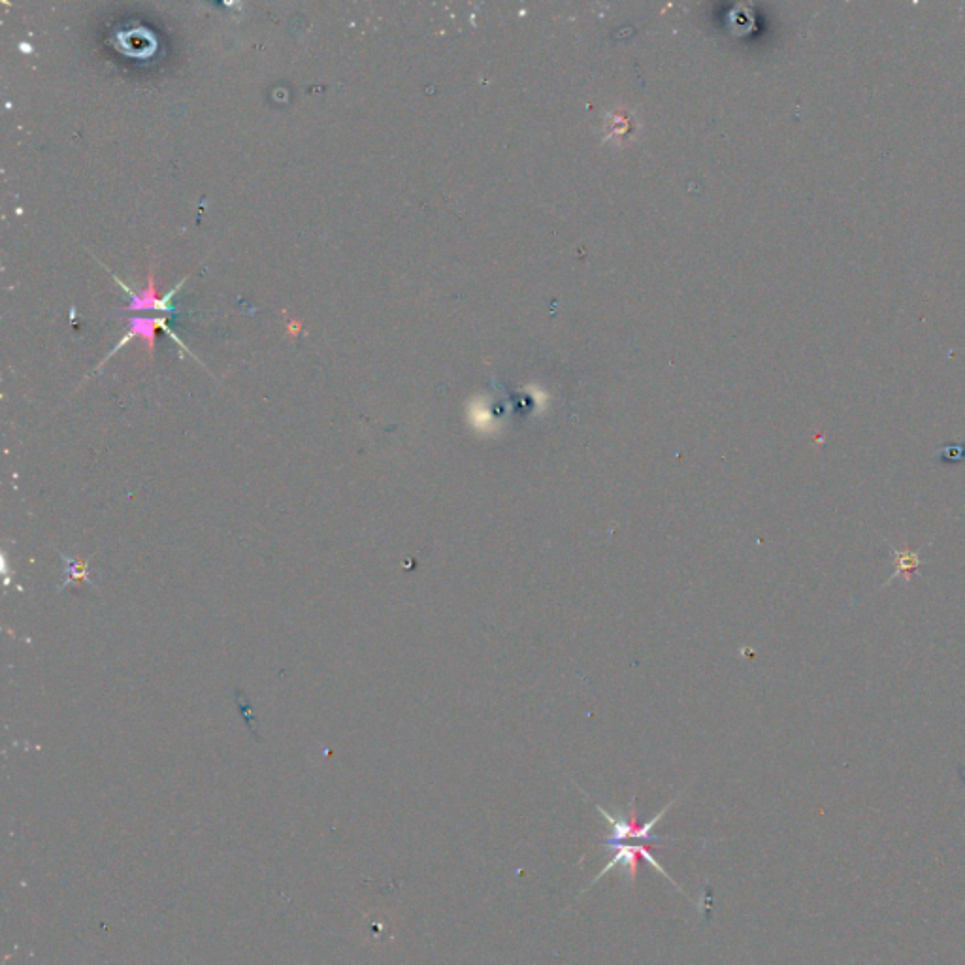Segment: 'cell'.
Segmentation results:
<instances>
[{"label": "cell", "instance_id": "cell-5", "mask_svg": "<svg viewBox=\"0 0 965 965\" xmlns=\"http://www.w3.org/2000/svg\"><path fill=\"white\" fill-rule=\"evenodd\" d=\"M894 562H896L894 579L901 577V579H905V581H911L913 573L920 568V562H922V560H920V555H918L916 551L905 547V549H901V551L894 549Z\"/></svg>", "mask_w": 965, "mask_h": 965}, {"label": "cell", "instance_id": "cell-4", "mask_svg": "<svg viewBox=\"0 0 965 965\" xmlns=\"http://www.w3.org/2000/svg\"><path fill=\"white\" fill-rule=\"evenodd\" d=\"M114 279L117 281V285L129 295V304H127L125 310L131 311V313H136V311H155V313H163V315H174V313L178 311L176 310V306H174V298L180 293L183 285H185V281H187V278L181 279L180 283H178L170 293L159 296L157 295V285H155V274H153L151 268H149L148 272V283H146V287H144L140 293L132 291L131 287H129L127 283H123L121 279L115 278V276Z\"/></svg>", "mask_w": 965, "mask_h": 965}, {"label": "cell", "instance_id": "cell-3", "mask_svg": "<svg viewBox=\"0 0 965 965\" xmlns=\"http://www.w3.org/2000/svg\"><path fill=\"white\" fill-rule=\"evenodd\" d=\"M159 328H163L164 332H166L176 344L180 345L185 353L193 355V353L189 351V347L183 344L180 336L170 328L166 315H153V317H136V315H134V317H129V330H127V334H125V336L117 342L114 349L106 355L104 362L112 359L119 349H123V347L129 344V342H132L134 338H140V340L144 342V345H146V349H148L149 357H153V353H155V340H157V330H159ZM193 357H195V355H193ZM104 362H102V364H104Z\"/></svg>", "mask_w": 965, "mask_h": 965}, {"label": "cell", "instance_id": "cell-2", "mask_svg": "<svg viewBox=\"0 0 965 965\" xmlns=\"http://www.w3.org/2000/svg\"><path fill=\"white\" fill-rule=\"evenodd\" d=\"M606 849L607 851L613 852V856H609L606 867H604V869H602V871L596 875V879H594V881L587 886V890H590V888H592L594 884L598 883L600 879H604L607 873H609L611 869H615V867H622V869H624V873L628 875V883H634V881H636V877H638L639 864H641V860H645V862H649L651 866L655 867L656 871H658V873H660V875H662L666 881H670V883L673 884V886H675V888H677V890H679L683 896H687V892H685V890H681V886L671 879V875H668V871L658 864L655 854H653V851H651V845H647V843H643V845H641V843H636V845H624V843H621V845H613V847H606ZM587 890H585V892H587Z\"/></svg>", "mask_w": 965, "mask_h": 965}, {"label": "cell", "instance_id": "cell-1", "mask_svg": "<svg viewBox=\"0 0 965 965\" xmlns=\"http://www.w3.org/2000/svg\"><path fill=\"white\" fill-rule=\"evenodd\" d=\"M677 800H671L656 817L647 820V822H639L638 809H636V798L630 802V807H628V815L626 817H615L611 815L607 809H604L602 805H596V809L600 811V815L606 818L607 826H609V834L606 835L604 839V847H613V845H621L626 839H638V841H643V843H658L660 839L664 837H658V835L653 834L656 824L664 818V815L670 811L673 807V803Z\"/></svg>", "mask_w": 965, "mask_h": 965}, {"label": "cell", "instance_id": "cell-6", "mask_svg": "<svg viewBox=\"0 0 965 965\" xmlns=\"http://www.w3.org/2000/svg\"><path fill=\"white\" fill-rule=\"evenodd\" d=\"M937 458H939V462H943V464H962V462H965V443H950V445H945V447L937 453Z\"/></svg>", "mask_w": 965, "mask_h": 965}]
</instances>
